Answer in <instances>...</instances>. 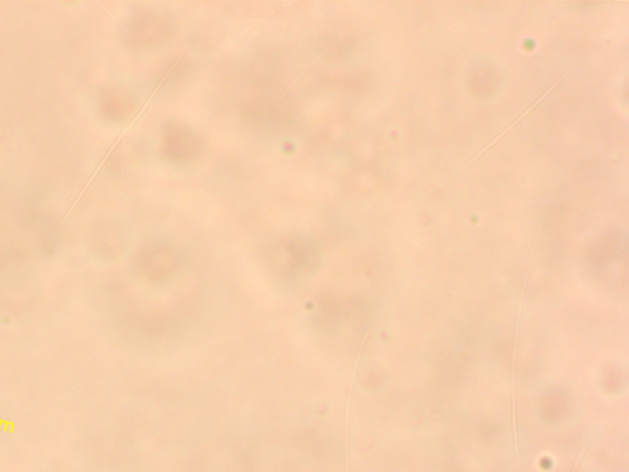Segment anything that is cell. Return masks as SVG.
<instances>
[]
</instances>
